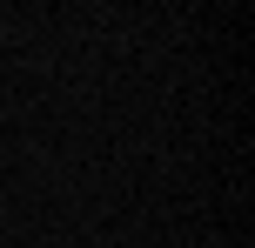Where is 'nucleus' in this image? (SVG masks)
I'll return each mask as SVG.
<instances>
[]
</instances>
